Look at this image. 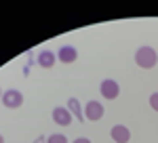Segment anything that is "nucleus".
Returning a JSON list of instances; mask_svg holds the SVG:
<instances>
[{
    "mask_svg": "<svg viewBox=\"0 0 158 143\" xmlns=\"http://www.w3.org/2000/svg\"><path fill=\"white\" fill-rule=\"evenodd\" d=\"M0 143H4V137H2V135H0Z\"/></svg>",
    "mask_w": 158,
    "mask_h": 143,
    "instance_id": "obj_14",
    "label": "nucleus"
},
{
    "mask_svg": "<svg viewBox=\"0 0 158 143\" xmlns=\"http://www.w3.org/2000/svg\"><path fill=\"white\" fill-rule=\"evenodd\" d=\"M110 135H112V139H114L116 143H129V141H131V131H129L124 124H116V126H112Z\"/></svg>",
    "mask_w": 158,
    "mask_h": 143,
    "instance_id": "obj_6",
    "label": "nucleus"
},
{
    "mask_svg": "<svg viewBox=\"0 0 158 143\" xmlns=\"http://www.w3.org/2000/svg\"><path fill=\"white\" fill-rule=\"evenodd\" d=\"M57 59H59L61 63H74V61L78 59V51H76V47H72V44H65V47H61L59 51H57Z\"/></svg>",
    "mask_w": 158,
    "mask_h": 143,
    "instance_id": "obj_5",
    "label": "nucleus"
},
{
    "mask_svg": "<svg viewBox=\"0 0 158 143\" xmlns=\"http://www.w3.org/2000/svg\"><path fill=\"white\" fill-rule=\"evenodd\" d=\"M53 120L59 126H70L72 124V114H70L68 107H55L53 109Z\"/></svg>",
    "mask_w": 158,
    "mask_h": 143,
    "instance_id": "obj_7",
    "label": "nucleus"
},
{
    "mask_svg": "<svg viewBox=\"0 0 158 143\" xmlns=\"http://www.w3.org/2000/svg\"><path fill=\"white\" fill-rule=\"evenodd\" d=\"M135 63L143 70H152L158 63V53L152 47H139L135 53Z\"/></svg>",
    "mask_w": 158,
    "mask_h": 143,
    "instance_id": "obj_1",
    "label": "nucleus"
},
{
    "mask_svg": "<svg viewBox=\"0 0 158 143\" xmlns=\"http://www.w3.org/2000/svg\"><path fill=\"white\" fill-rule=\"evenodd\" d=\"M55 61H57V53H53L51 48H44V51H40L38 53V65L40 67H44V70H49L55 65Z\"/></svg>",
    "mask_w": 158,
    "mask_h": 143,
    "instance_id": "obj_8",
    "label": "nucleus"
},
{
    "mask_svg": "<svg viewBox=\"0 0 158 143\" xmlns=\"http://www.w3.org/2000/svg\"><path fill=\"white\" fill-rule=\"evenodd\" d=\"M72 143H91V139H86V137H78V139H74Z\"/></svg>",
    "mask_w": 158,
    "mask_h": 143,
    "instance_id": "obj_12",
    "label": "nucleus"
},
{
    "mask_svg": "<svg viewBox=\"0 0 158 143\" xmlns=\"http://www.w3.org/2000/svg\"><path fill=\"white\" fill-rule=\"evenodd\" d=\"M34 143H44V139H36V141H34Z\"/></svg>",
    "mask_w": 158,
    "mask_h": 143,
    "instance_id": "obj_13",
    "label": "nucleus"
},
{
    "mask_svg": "<svg viewBox=\"0 0 158 143\" xmlns=\"http://www.w3.org/2000/svg\"><path fill=\"white\" fill-rule=\"evenodd\" d=\"M85 118L91 120V122H97V120L103 118V105L99 101H89L85 105Z\"/></svg>",
    "mask_w": 158,
    "mask_h": 143,
    "instance_id": "obj_4",
    "label": "nucleus"
},
{
    "mask_svg": "<svg viewBox=\"0 0 158 143\" xmlns=\"http://www.w3.org/2000/svg\"><path fill=\"white\" fill-rule=\"evenodd\" d=\"M68 109H70V114L78 118V122H85V114H82V107H80V101L76 99V97H70L68 99Z\"/></svg>",
    "mask_w": 158,
    "mask_h": 143,
    "instance_id": "obj_9",
    "label": "nucleus"
},
{
    "mask_svg": "<svg viewBox=\"0 0 158 143\" xmlns=\"http://www.w3.org/2000/svg\"><path fill=\"white\" fill-rule=\"evenodd\" d=\"M2 103H4L6 109H17V107H21L23 105V95H21V91H15V88L6 91V93L2 95Z\"/></svg>",
    "mask_w": 158,
    "mask_h": 143,
    "instance_id": "obj_2",
    "label": "nucleus"
},
{
    "mask_svg": "<svg viewBox=\"0 0 158 143\" xmlns=\"http://www.w3.org/2000/svg\"><path fill=\"white\" fill-rule=\"evenodd\" d=\"M47 143H68V137L63 135V133H57V135H51Z\"/></svg>",
    "mask_w": 158,
    "mask_h": 143,
    "instance_id": "obj_10",
    "label": "nucleus"
},
{
    "mask_svg": "<svg viewBox=\"0 0 158 143\" xmlns=\"http://www.w3.org/2000/svg\"><path fill=\"white\" fill-rule=\"evenodd\" d=\"M2 95H4V93H2V91H0V101H2Z\"/></svg>",
    "mask_w": 158,
    "mask_h": 143,
    "instance_id": "obj_15",
    "label": "nucleus"
},
{
    "mask_svg": "<svg viewBox=\"0 0 158 143\" xmlns=\"http://www.w3.org/2000/svg\"><path fill=\"white\" fill-rule=\"evenodd\" d=\"M99 91H101V97L103 99H116V97L120 95V86H118V82L116 80H112V78H108V80H103L101 82V86H99Z\"/></svg>",
    "mask_w": 158,
    "mask_h": 143,
    "instance_id": "obj_3",
    "label": "nucleus"
},
{
    "mask_svg": "<svg viewBox=\"0 0 158 143\" xmlns=\"http://www.w3.org/2000/svg\"><path fill=\"white\" fill-rule=\"evenodd\" d=\"M150 105H152L154 112H158V93H152L150 95Z\"/></svg>",
    "mask_w": 158,
    "mask_h": 143,
    "instance_id": "obj_11",
    "label": "nucleus"
}]
</instances>
